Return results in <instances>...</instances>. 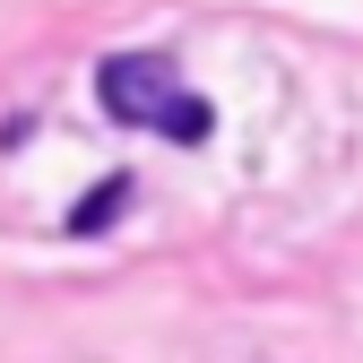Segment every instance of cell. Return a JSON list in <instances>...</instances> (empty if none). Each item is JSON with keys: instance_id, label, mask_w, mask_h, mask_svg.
<instances>
[{"instance_id": "3", "label": "cell", "mask_w": 363, "mask_h": 363, "mask_svg": "<svg viewBox=\"0 0 363 363\" xmlns=\"http://www.w3.org/2000/svg\"><path fill=\"white\" fill-rule=\"evenodd\" d=\"M156 130H164V139H182V147H199L208 130H216V113H208V96H191V86H182V96L164 104V121H156Z\"/></svg>"}, {"instance_id": "2", "label": "cell", "mask_w": 363, "mask_h": 363, "mask_svg": "<svg viewBox=\"0 0 363 363\" xmlns=\"http://www.w3.org/2000/svg\"><path fill=\"white\" fill-rule=\"evenodd\" d=\"M121 208H130V173H104L96 191H86V199L69 208V234H104V225H113Z\"/></svg>"}, {"instance_id": "1", "label": "cell", "mask_w": 363, "mask_h": 363, "mask_svg": "<svg viewBox=\"0 0 363 363\" xmlns=\"http://www.w3.org/2000/svg\"><path fill=\"white\" fill-rule=\"evenodd\" d=\"M173 96H182V78H173L164 52H113V61L96 69V104H104L113 121H130V130H156Z\"/></svg>"}]
</instances>
